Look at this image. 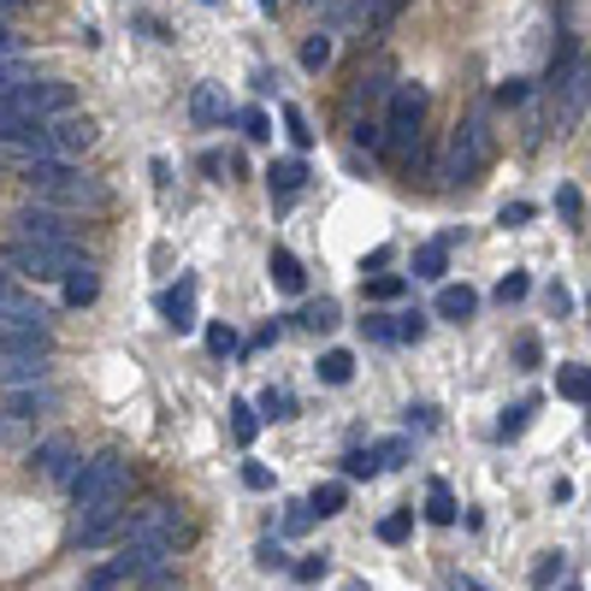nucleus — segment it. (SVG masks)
I'll list each match as a JSON object with an SVG mask.
<instances>
[{
  "mask_svg": "<svg viewBox=\"0 0 591 591\" xmlns=\"http://www.w3.org/2000/svg\"><path fill=\"white\" fill-rule=\"evenodd\" d=\"M131 456L124 450H101V456H89L84 468H77L72 479V508H77V526H95V521H113L124 515V497H131Z\"/></svg>",
  "mask_w": 591,
  "mask_h": 591,
  "instance_id": "obj_1",
  "label": "nucleus"
},
{
  "mask_svg": "<svg viewBox=\"0 0 591 591\" xmlns=\"http://www.w3.org/2000/svg\"><path fill=\"white\" fill-rule=\"evenodd\" d=\"M426 107H433V95L426 84H391L385 95V119H379V131H385V154L391 160H414L426 136Z\"/></svg>",
  "mask_w": 591,
  "mask_h": 591,
  "instance_id": "obj_2",
  "label": "nucleus"
},
{
  "mask_svg": "<svg viewBox=\"0 0 591 591\" xmlns=\"http://www.w3.org/2000/svg\"><path fill=\"white\" fill-rule=\"evenodd\" d=\"M491 154H497V136H491L485 107H473V113L456 124V136H450V160H444V184H450V189H461V184H479V178H485V166H491Z\"/></svg>",
  "mask_w": 591,
  "mask_h": 591,
  "instance_id": "obj_3",
  "label": "nucleus"
},
{
  "mask_svg": "<svg viewBox=\"0 0 591 591\" xmlns=\"http://www.w3.org/2000/svg\"><path fill=\"white\" fill-rule=\"evenodd\" d=\"M72 84L66 77H24V84L0 89V119H30V124H47L59 113H72Z\"/></svg>",
  "mask_w": 591,
  "mask_h": 591,
  "instance_id": "obj_4",
  "label": "nucleus"
},
{
  "mask_svg": "<svg viewBox=\"0 0 591 591\" xmlns=\"http://www.w3.org/2000/svg\"><path fill=\"white\" fill-rule=\"evenodd\" d=\"M7 266L30 284H66L77 266V243H7Z\"/></svg>",
  "mask_w": 591,
  "mask_h": 591,
  "instance_id": "obj_5",
  "label": "nucleus"
},
{
  "mask_svg": "<svg viewBox=\"0 0 591 591\" xmlns=\"http://www.w3.org/2000/svg\"><path fill=\"white\" fill-rule=\"evenodd\" d=\"M77 226H84V219L59 214V207H47V201H30L12 214V243H77Z\"/></svg>",
  "mask_w": 591,
  "mask_h": 591,
  "instance_id": "obj_6",
  "label": "nucleus"
},
{
  "mask_svg": "<svg viewBox=\"0 0 591 591\" xmlns=\"http://www.w3.org/2000/svg\"><path fill=\"white\" fill-rule=\"evenodd\" d=\"M585 107H591V54H580V66L550 89V131H556V142L585 119Z\"/></svg>",
  "mask_w": 591,
  "mask_h": 591,
  "instance_id": "obj_7",
  "label": "nucleus"
},
{
  "mask_svg": "<svg viewBox=\"0 0 591 591\" xmlns=\"http://www.w3.org/2000/svg\"><path fill=\"white\" fill-rule=\"evenodd\" d=\"M36 201H47V207H59V214H101V207L107 201H113V196H107V184L101 178H89V172H66V178H59V184H47V189H36Z\"/></svg>",
  "mask_w": 591,
  "mask_h": 591,
  "instance_id": "obj_8",
  "label": "nucleus"
},
{
  "mask_svg": "<svg viewBox=\"0 0 591 591\" xmlns=\"http://www.w3.org/2000/svg\"><path fill=\"white\" fill-rule=\"evenodd\" d=\"M30 468H36V479H47V485H72L77 468H84V450H77L72 433H47L36 450H30Z\"/></svg>",
  "mask_w": 591,
  "mask_h": 591,
  "instance_id": "obj_9",
  "label": "nucleus"
},
{
  "mask_svg": "<svg viewBox=\"0 0 591 591\" xmlns=\"http://www.w3.org/2000/svg\"><path fill=\"white\" fill-rule=\"evenodd\" d=\"M47 142H54V160H77L95 149V119L89 113H59L47 119Z\"/></svg>",
  "mask_w": 591,
  "mask_h": 591,
  "instance_id": "obj_10",
  "label": "nucleus"
},
{
  "mask_svg": "<svg viewBox=\"0 0 591 591\" xmlns=\"http://www.w3.org/2000/svg\"><path fill=\"white\" fill-rule=\"evenodd\" d=\"M54 355V331L47 326H7L0 331V361H47Z\"/></svg>",
  "mask_w": 591,
  "mask_h": 591,
  "instance_id": "obj_11",
  "label": "nucleus"
},
{
  "mask_svg": "<svg viewBox=\"0 0 591 591\" xmlns=\"http://www.w3.org/2000/svg\"><path fill=\"white\" fill-rule=\"evenodd\" d=\"M7 326H47V308L24 291V284H12L7 273H0V331Z\"/></svg>",
  "mask_w": 591,
  "mask_h": 591,
  "instance_id": "obj_12",
  "label": "nucleus"
},
{
  "mask_svg": "<svg viewBox=\"0 0 591 591\" xmlns=\"http://www.w3.org/2000/svg\"><path fill=\"white\" fill-rule=\"evenodd\" d=\"M160 314H166L172 331H189V326H196V278L184 273L178 284H172V291L160 296Z\"/></svg>",
  "mask_w": 591,
  "mask_h": 591,
  "instance_id": "obj_13",
  "label": "nucleus"
},
{
  "mask_svg": "<svg viewBox=\"0 0 591 591\" xmlns=\"http://www.w3.org/2000/svg\"><path fill=\"white\" fill-rule=\"evenodd\" d=\"M433 314H438V319H450V326H468V319L479 314V296L468 291V284H438Z\"/></svg>",
  "mask_w": 591,
  "mask_h": 591,
  "instance_id": "obj_14",
  "label": "nucleus"
},
{
  "mask_svg": "<svg viewBox=\"0 0 591 591\" xmlns=\"http://www.w3.org/2000/svg\"><path fill=\"white\" fill-rule=\"evenodd\" d=\"M444 273H450V237H433V243L414 249V278L444 284Z\"/></svg>",
  "mask_w": 591,
  "mask_h": 591,
  "instance_id": "obj_15",
  "label": "nucleus"
},
{
  "mask_svg": "<svg viewBox=\"0 0 591 591\" xmlns=\"http://www.w3.org/2000/svg\"><path fill=\"white\" fill-rule=\"evenodd\" d=\"M302 184H308V166H302V160H273V166H266V189H273L278 201H296Z\"/></svg>",
  "mask_w": 591,
  "mask_h": 591,
  "instance_id": "obj_16",
  "label": "nucleus"
},
{
  "mask_svg": "<svg viewBox=\"0 0 591 591\" xmlns=\"http://www.w3.org/2000/svg\"><path fill=\"white\" fill-rule=\"evenodd\" d=\"M42 408H54V385H19V391H7V414H12V420H30V414H42Z\"/></svg>",
  "mask_w": 591,
  "mask_h": 591,
  "instance_id": "obj_17",
  "label": "nucleus"
},
{
  "mask_svg": "<svg viewBox=\"0 0 591 591\" xmlns=\"http://www.w3.org/2000/svg\"><path fill=\"white\" fill-rule=\"evenodd\" d=\"M189 119H196V124H226L231 119L226 95H219L214 84H196V95H189Z\"/></svg>",
  "mask_w": 591,
  "mask_h": 591,
  "instance_id": "obj_18",
  "label": "nucleus"
},
{
  "mask_svg": "<svg viewBox=\"0 0 591 591\" xmlns=\"http://www.w3.org/2000/svg\"><path fill=\"white\" fill-rule=\"evenodd\" d=\"M95 296H101V278H95L89 261H77L72 273H66V308H89Z\"/></svg>",
  "mask_w": 591,
  "mask_h": 591,
  "instance_id": "obj_19",
  "label": "nucleus"
},
{
  "mask_svg": "<svg viewBox=\"0 0 591 591\" xmlns=\"http://www.w3.org/2000/svg\"><path fill=\"white\" fill-rule=\"evenodd\" d=\"M266 273H273V284H278L284 296H302V284H308V278H302V261H296L291 249H273V261H266Z\"/></svg>",
  "mask_w": 591,
  "mask_h": 591,
  "instance_id": "obj_20",
  "label": "nucleus"
},
{
  "mask_svg": "<svg viewBox=\"0 0 591 591\" xmlns=\"http://www.w3.org/2000/svg\"><path fill=\"white\" fill-rule=\"evenodd\" d=\"M308 508H314L319 521L343 515V508H349V485H343V479H326V485H314V497H308Z\"/></svg>",
  "mask_w": 591,
  "mask_h": 591,
  "instance_id": "obj_21",
  "label": "nucleus"
},
{
  "mask_svg": "<svg viewBox=\"0 0 591 591\" xmlns=\"http://www.w3.org/2000/svg\"><path fill=\"white\" fill-rule=\"evenodd\" d=\"M314 373H319V385H349V379H355V355H349V349H326Z\"/></svg>",
  "mask_w": 591,
  "mask_h": 591,
  "instance_id": "obj_22",
  "label": "nucleus"
},
{
  "mask_svg": "<svg viewBox=\"0 0 591 591\" xmlns=\"http://www.w3.org/2000/svg\"><path fill=\"white\" fill-rule=\"evenodd\" d=\"M0 385H7V391L47 385V361H0Z\"/></svg>",
  "mask_w": 591,
  "mask_h": 591,
  "instance_id": "obj_23",
  "label": "nucleus"
},
{
  "mask_svg": "<svg viewBox=\"0 0 591 591\" xmlns=\"http://www.w3.org/2000/svg\"><path fill=\"white\" fill-rule=\"evenodd\" d=\"M426 521H433V526H456V497H450V485H444V479L426 485Z\"/></svg>",
  "mask_w": 591,
  "mask_h": 591,
  "instance_id": "obj_24",
  "label": "nucleus"
},
{
  "mask_svg": "<svg viewBox=\"0 0 591 591\" xmlns=\"http://www.w3.org/2000/svg\"><path fill=\"white\" fill-rule=\"evenodd\" d=\"M331 54H338V42H331V30H314L308 42H302V72H326Z\"/></svg>",
  "mask_w": 591,
  "mask_h": 591,
  "instance_id": "obj_25",
  "label": "nucleus"
},
{
  "mask_svg": "<svg viewBox=\"0 0 591 591\" xmlns=\"http://www.w3.org/2000/svg\"><path fill=\"white\" fill-rule=\"evenodd\" d=\"M556 396H568V403H591V366H562V373H556Z\"/></svg>",
  "mask_w": 591,
  "mask_h": 591,
  "instance_id": "obj_26",
  "label": "nucleus"
},
{
  "mask_svg": "<svg viewBox=\"0 0 591 591\" xmlns=\"http://www.w3.org/2000/svg\"><path fill=\"white\" fill-rule=\"evenodd\" d=\"M296 319H302L308 331H331V326H338V302H331V296H319V302H308V308H302Z\"/></svg>",
  "mask_w": 591,
  "mask_h": 591,
  "instance_id": "obj_27",
  "label": "nucleus"
},
{
  "mask_svg": "<svg viewBox=\"0 0 591 591\" xmlns=\"http://www.w3.org/2000/svg\"><path fill=\"white\" fill-rule=\"evenodd\" d=\"M254 568L261 573H291V556H284L278 538H261V545H254Z\"/></svg>",
  "mask_w": 591,
  "mask_h": 591,
  "instance_id": "obj_28",
  "label": "nucleus"
},
{
  "mask_svg": "<svg viewBox=\"0 0 591 591\" xmlns=\"http://www.w3.org/2000/svg\"><path fill=\"white\" fill-rule=\"evenodd\" d=\"M568 573V556L562 550H550V556H538V568H533V591H550L556 580Z\"/></svg>",
  "mask_w": 591,
  "mask_h": 591,
  "instance_id": "obj_29",
  "label": "nucleus"
},
{
  "mask_svg": "<svg viewBox=\"0 0 591 591\" xmlns=\"http://www.w3.org/2000/svg\"><path fill=\"white\" fill-rule=\"evenodd\" d=\"M533 408H538L533 396H526V403H515V408H503V420H497V438H503V444H508V438H521V433H526V420H533Z\"/></svg>",
  "mask_w": 591,
  "mask_h": 591,
  "instance_id": "obj_30",
  "label": "nucleus"
},
{
  "mask_svg": "<svg viewBox=\"0 0 591 591\" xmlns=\"http://www.w3.org/2000/svg\"><path fill=\"white\" fill-rule=\"evenodd\" d=\"M254 414H261V420H291L296 403H291V391H261V403H254Z\"/></svg>",
  "mask_w": 591,
  "mask_h": 591,
  "instance_id": "obj_31",
  "label": "nucleus"
},
{
  "mask_svg": "<svg viewBox=\"0 0 591 591\" xmlns=\"http://www.w3.org/2000/svg\"><path fill=\"white\" fill-rule=\"evenodd\" d=\"M408 456H414V444H408V438H385V444H373V461H379V473H385V468H403Z\"/></svg>",
  "mask_w": 591,
  "mask_h": 591,
  "instance_id": "obj_32",
  "label": "nucleus"
},
{
  "mask_svg": "<svg viewBox=\"0 0 591 591\" xmlns=\"http://www.w3.org/2000/svg\"><path fill=\"white\" fill-rule=\"evenodd\" d=\"M254 433H261V414H254V403H237L231 408V438L237 444H254Z\"/></svg>",
  "mask_w": 591,
  "mask_h": 591,
  "instance_id": "obj_33",
  "label": "nucleus"
},
{
  "mask_svg": "<svg viewBox=\"0 0 591 591\" xmlns=\"http://www.w3.org/2000/svg\"><path fill=\"white\" fill-rule=\"evenodd\" d=\"M237 124H243L249 142H273V119H266L261 107H243V113H237Z\"/></svg>",
  "mask_w": 591,
  "mask_h": 591,
  "instance_id": "obj_34",
  "label": "nucleus"
},
{
  "mask_svg": "<svg viewBox=\"0 0 591 591\" xmlns=\"http://www.w3.org/2000/svg\"><path fill=\"white\" fill-rule=\"evenodd\" d=\"M408 0H373V12H366V36H379V30L396 24V12H403Z\"/></svg>",
  "mask_w": 591,
  "mask_h": 591,
  "instance_id": "obj_35",
  "label": "nucleus"
},
{
  "mask_svg": "<svg viewBox=\"0 0 591 591\" xmlns=\"http://www.w3.org/2000/svg\"><path fill=\"white\" fill-rule=\"evenodd\" d=\"M343 479H379L373 444H366V450H349V456H343Z\"/></svg>",
  "mask_w": 591,
  "mask_h": 591,
  "instance_id": "obj_36",
  "label": "nucleus"
},
{
  "mask_svg": "<svg viewBox=\"0 0 591 591\" xmlns=\"http://www.w3.org/2000/svg\"><path fill=\"white\" fill-rule=\"evenodd\" d=\"M426 319H433V314H420V308L396 314V343H420L426 338Z\"/></svg>",
  "mask_w": 591,
  "mask_h": 591,
  "instance_id": "obj_37",
  "label": "nucleus"
},
{
  "mask_svg": "<svg viewBox=\"0 0 591 591\" xmlns=\"http://www.w3.org/2000/svg\"><path fill=\"white\" fill-rule=\"evenodd\" d=\"M408 291V278H396V273H379V278H366V296L373 302H396Z\"/></svg>",
  "mask_w": 591,
  "mask_h": 591,
  "instance_id": "obj_38",
  "label": "nucleus"
},
{
  "mask_svg": "<svg viewBox=\"0 0 591 591\" xmlns=\"http://www.w3.org/2000/svg\"><path fill=\"white\" fill-rule=\"evenodd\" d=\"M361 331H366L373 343H396V314H366Z\"/></svg>",
  "mask_w": 591,
  "mask_h": 591,
  "instance_id": "obj_39",
  "label": "nucleus"
},
{
  "mask_svg": "<svg viewBox=\"0 0 591 591\" xmlns=\"http://www.w3.org/2000/svg\"><path fill=\"white\" fill-rule=\"evenodd\" d=\"M291 573H296L302 585H319L331 573V562H326V556H302V562H291Z\"/></svg>",
  "mask_w": 591,
  "mask_h": 591,
  "instance_id": "obj_40",
  "label": "nucleus"
},
{
  "mask_svg": "<svg viewBox=\"0 0 591 591\" xmlns=\"http://www.w3.org/2000/svg\"><path fill=\"white\" fill-rule=\"evenodd\" d=\"M408 526H414V508H403V515H385V521H379V538H385V545H403Z\"/></svg>",
  "mask_w": 591,
  "mask_h": 591,
  "instance_id": "obj_41",
  "label": "nucleus"
},
{
  "mask_svg": "<svg viewBox=\"0 0 591 591\" xmlns=\"http://www.w3.org/2000/svg\"><path fill=\"white\" fill-rule=\"evenodd\" d=\"M526 291H533V278H526V273H508L497 284V302H503V308H515V302H526Z\"/></svg>",
  "mask_w": 591,
  "mask_h": 591,
  "instance_id": "obj_42",
  "label": "nucleus"
},
{
  "mask_svg": "<svg viewBox=\"0 0 591 591\" xmlns=\"http://www.w3.org/2000/svg\"><path fill=\"white\" fill-rule=\"evenodd\" d=\"M556 214H562L568 226H573V219L585 214V201H580V189H573V184H562V189H556Z\"/></svg>",
  "mask_w": 591,
  "mask_h": 591,
  "instance_id": "obj_43",
  "label": "nucleus"
},
{
  "mask_svg": "<svg viewBox=\"0 0 591 591\" xmlns=\"http://www.w3.org/2000/svg\"><path fill=\"white\" fill-rule=\"evenodd\" d=\"M207 349H214L219 361L237 355V331H231V326H207Z\"/></svg>",
  "mask_w": 591,
  "mask_h": 591,
  "instance_id": "obj_44",
  "label": "nucleus"
},
{
  "mask_svg": "<svg viewBox=\"0 0 591 591\" xmlns=\"http://www.w3.org/2000/svg\"><path fill=\"white\" fill-rule=\"evenodd\" d=\"M284 131H291L296 149H314V131H308V119H302L296 107H284Z\"/></svg>",
  "mask_w": 591,
  "mask_h": 591,
  "instance_id": "obj_45",
  "label": "nucleus"
},
{
  "mask_svg": "<svg viewBox=\"0 0 591 591\" xmlns=\"http://www.w3.org/2000/svg\"><path fill=\"white\" fill-rule=\"evenodd\" d=\"M355 142L373 154H385V131H379V119H355Z\"/></svg>",
  "mask_w": 591,
  "mask_h": 591,
  "instance_id": "obj_46",
  "label": "nucleus"
},
{
  "mask_svg": "<svg viewBox=\"0 0 591 591\" xmlns=\"http://www.w3.org/2000/svg\"><path fill=\"white\" fill-rule=\"evenodd\" d=\"M526 95H533V84H526V77H508V84H497V101H503V107H521Z\"/></svg>",
  "mask_w": 591,
  "mask_h": 591,
  "instance_id": "obj_47",
  "label": "nucleus"
},
{
  "mask_svg": "<svg viewBox=\"0 0 591 591\" xmlns=\"http://www.w3.org/2000/svg\"><path fill=\"white\" fill-rule=\"evenodd\" d=\"M119 585H124V580L113 573V562H101V568H95L89 580H84V591H119Z\"/></svg>",
  "mask_w": 591,
  "mask_h": 591,
  "instance_id": "obj_48",
  "label": "nucleus"
},
{
  "mask_svg": "<svg viewBox=\"0 0 591 591\" xmlns=\"http://www.w3.org/2000/svg\"><path fill=\"white\" fill-rule=\"evenodd\" d=\"M243 485H249V491H273V468H261V461H249V468H243Z\"/></svg>",
  "mask_w": 591,
  "mask_h": 591,
  "instance_id": "obj_49",
  "label": "nucleus"
},
{
  "mask_svg": "<svg viewBox=\"0 0 591 591\" xmlns=\"http://www.w3.org/2000/svg\"><path fill=\"white\" fill-rule=\"evenodd\" d=\"M515 361H521V366H538V361H545V349H538V338H521V343H515Z\"/></svg>",
  "mask_w": 591,
  "mask_h": 591,
  "instance_id": "obj_50",
  "label": "nucleus"
},
{
  "mask_svg": "<svg viewBox=\"0 0 591 591\" xmlns=\"http://www.w3.org/2000/svg\"><path fill=\"white\" fill-rule=\"evenodd\" d=\"M308 521H314V508H308V503H291V515H284V533H302Z\"/></svg>",
  "mask_w": 591,
  "mask_h": 591,
  "instance_id": "obj_51",
  "label": "nucleus"
},
{
  "mask_svg": "<svg viewBox=\"0 0 591 591\" xmlns=\"http://www.w3.org/2000/svg\"><path fill=\"white\" fill-rule=\"evenodd\" d=\"M24 36H12V24H0V59H19Z\"/></svg>",
  "mask_w": 591,
  "mask_h": 591,
  "instance_id": "obj_52",
  "label": "nucleus"
},
{
  "mask_svg": "<svg viewBox=\"0 0 591 591\" xmlns=\"http://www.w3.org/2000/svg\"><path fill=\"white\" fill-rule=\"evenodd\" d=\"M526 219H533V207H526V201H508L503 207V226H526Z\"/></svg>",
  "mask_w": 591,
  "mask_h": 591,
  "instance_id": "obj_53",
  "label": "nucleus"
},
{
  "mask_svg": "<svg viewBox=\"0 0 591 591\" xmlns=\"http://www.w3.org/2000/svg\"><path fill=\"white\" fill-rule=\"evenodd\" d=\"M24 7H30V0H0V24H7V19H19Z\"/></svg>",
  "mask_w": 591,
  "mask_h": 591,
  "instance_id": "obj_54",
  "label": "nucleus"
},
{
  "mask_svg": "<svg viewBox=\"0 0 591 591\" xmlns=\"http://www.w3.org/2000/svg\"><path fill=\"white\" fill-rule=\"evenodd\" d=\"M456 591H485L479 580H468V573H456Z\"/></svg>",
  "mask_w": 591,
  "mask_h": 591,
  "instance_id": "obj_55",
  "label": "nucleus"
},
{
  "mask_svg": "<svg viewBox=\"0 0 591 591\" xmlns=\"http://www.w3.org/2000/svg\"><path fill=\"white\" fill-rule=\"evenodd\" d=\"M261 12H278V0H261Z\"/></svg>",
  "mask_w": 591,
  "mask_h": 591,
  "instance_id": "obj_56",
  "label": "nucleus"
},
{
  "mask_svg": "<svg viewBox=\"0 0 591 591\" xmlns=\"http://www.w3.org/2000/svg\"><path fill=\"white\" fill-rule=\"evenodd\" d=\"M302 7H331V0H302Z\"/></svg>",
  "mask_w": 591,
  "mask_h": 591,
  "instance_id": "obj_57",
  "label": "nucleus"
},
{
  "mask_svg": "<svg viewBox=\"0 0 591 591\" xmlns=\"http://www.w3.org/2000/svg\"><path fill=\"white\" fill-rule=\"evenodd\" d=\"M343 591H366V585H361V580H349V585H343Z\"/></svg>",
  "mask_w": 591,
  "mask_h": 591,
  "instance_id": "obj_58",
  "label": "nucleus"
},
{
  "mask_svg": "<svg viewBox=\"0 0 591 591\" xmlns=\"http://www.w3.org/2000/svg\"><path fill=\"white\" fill-rule=\"evenodd\" d=\"M585 319H591V296H585Z\"/></svg>",
  "mask_w": 591,
  "mask_h": 591,
  "instance_id": "obj_59",
  "label": "nucleus"
},
{
  "mask_svg": "<svg viewBox=\"0 0 591 591\" xmlns=\"http://www.w3.org/2000/svg\"><path fill=\"white\" fill-rule=\"evenodd\" d=\"M562 591H580V585H562Z\"/></svg>",
  "mask_w": 591,
  "mask_h": 591,
  "instance_id": "obj_60",
  "label": "nucleus"
},
{
  "mask_svg": "<svg viewBox=\"0 0 591 591\" xmlns=\"http://www.w3.org/2000/svg\"><path fill=\"white\" fill-rule=\"evenodd\" d=\"M207 7H219V0H207Z\"/></svg>",
  "mask_w": 591,
  "mask_h": 591,
  "instance_id": "obj_61",
  "label": "nucleus"
}]
</instances>
